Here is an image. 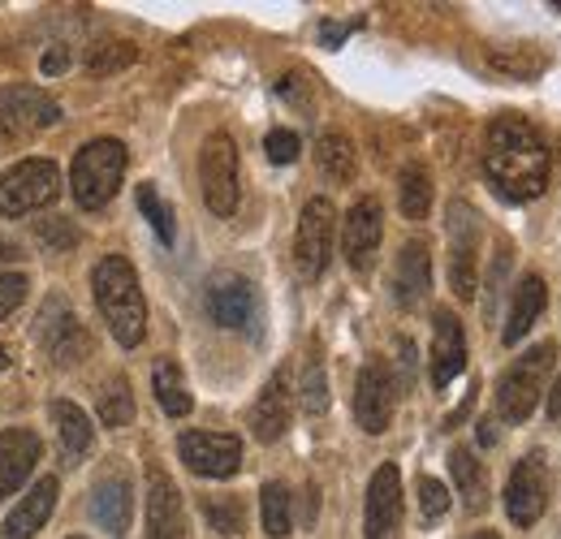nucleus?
Masks as SVG:
<instances>
[{"instance_id": "obj_21", "label": "nucleus", "mask_w": 561, "mask_h": 539, "mask_svg": "<svg viewBox=\"0 0 561 539\" xmlns=\"http://www.w3.org/2000/svg\"><path fill=\"white\" fill-rule=\"evenodd\" d=\"M57 496H61V483H57L53 474H48V479H39V483L18 501V509L4 518L0 539H35V531H44V523L53 518Z\"/></svg>"}, {"instance_id": "obj_38", "label": "nucleus", "mask_w": 561, "mask_h": 539, "mask_svg": "<svg viewBox=\"0 0 561 539\" xmlns=\"http://www.w3.org/2000/svg\"><path fill=\"white\" fill-rule=\"evenodd\" d=\"M420 509L427 523H432V518H445V509H449V488H445L440 479H432V474L420 479Z\"/></svg>"}, {"instance_id": "obj_6", "label": "nucleus", "mask_w": 561, "mask_h": 539, "mask_svg": "<svg viewBox=\"0 0 561 539\" xmlns=\"http://www.w3.org/2000/svg\"><path fill=\"white\" fill-rule=\"evenodd\" d=\"M61 195V169L53 160H22L0 177V211L4 216H26L39 211Z\"/></svg>"}, {"instance_id": "obj_26", "label": "nucleus", "mask_w": 561, "mask_h": 539, "mask_svg": "<svg viewBox=\"0 0 561 539\" xmlns=\"http://www.w3.org/2000/svg\"><path fill=\"white\" fill-rule=\"evenodd\" d=\"M316 160H320V173H324L329 182H354V173H358V151H354V142L342 135V130L320 135Z\"/></svg>"}, {"instance_id": "obj_7", "label": "nucleus", "mask_w": 561, "mask_h": 539, "mask_svg": "<svg viewBox=\"0 0 561 539\" xmlns=\"http://www.w3.org/2000/svg\"><path fill=\"white\" fill-rule=\"evenodd\" d=\"M333 238H337V207L329 199H311L298 216V233H294V268L302 280L324 276L333 260Z\"/></svg>"}, {"instance_id": "obj_20", "label": "nucleus", "mask_w": 561, "mask_h": 539, "mask_svg": "<svg viewBox=\"0 0 561 539\" xmlns=\"http://www.w3.org/2000/svg\"><path fill=\"white\" fill-rule=\"evenodd\" d=\"M35 462H39V436L35 432H26V427L0 432V501L13 496L31 479Z\"/></svg>"}, {"instance_id": "obj_12", "label": "nucleus", "mask_w": 561, "mask_h": 539, "mask_svg": "<svg viewBox=\"0 0 561 539\" xmlns=\"http://www.w3.org/2000/svg\"><path fill=\"white\" fill-rule=\"evenodd\" d=\"M208 316L211 324L233 329V333L255 329V320H260V294H255V285L247 276H238V272H216L208 285Z\"/></svg>"}, {"instance_id": "obj_36", "label": "nucleus", "mask_w": 561, "mask_h": 539, "mask_svg": "<svg viewBox=\"0 0 561 539\" xmlns=\"http://www.w3.org/2000/svg\"><path fill=\"white\" fill-rule=\"evenodd\" d=\"M139 207H142V216L151 220V229H156V238L164 242V246H173V211L164 207V199L156 195V186H139Z\"/></svg>"}, {"instance_id": "obj_19", "label": "nucleus", "mask_w": 561, "mask_h": 539, "mask_svg": "<svg viewBox=\"0 0 561 539\" xmlns=\"http://www.w3.org/2000/svg\"><path fill=\"white\" fill-rule=\"evenodd\" d=\"M130 514H135L130 479H126V474H104V479H95V488H91V518H95V527L122 539L130 531Z\"/></svg>"}, {"instance_id": "obj_22", "label": "nucleus", "mask_w": 561, "mask_h": 539, "mask_svg": "<svg viewBox=\"0 0 561 539\" xmlns=\"http://www.w3.org/2000/svg\"><path fill=\"white\" fill-rule=\"evenodd\" d=\"M427 289H432V255H427V242H407L402 251H398V268H393V298H398V307H407V311H415L423 298H427Z\"/></svg>"}, {"instance_id": "obj_23", "label": "nucleus", "mask_w": 561, "mask_h": 539, "mask_svg": "<svg viewBox=\"0 0 561 539\" xmlns=\"http://www.w3.org/2000/svg\"><path fill=\"white\" fill-rule=\"evenodd\" d=\"M289 414H294V405H289V371H277V376L264 385L255 410H251V427H255V436H260L264 445H273V440L285 436Z\"/></svg>"}, {"instance_id": "obj_29", "label": "nucleus", "mask_w": 561, "mask_h": 539, "mask_svg": "<svg viewBox=\"0 0 561 539\" xmlns=\"http://www.w3.org/2000/svg\"><path fill=\"white\" fill-rule=\"evenodd\" d=\"M398 199H402V216L407 220H423L432 211V173L423 164H407L398 173Z\"/></svg>"}, {"instance_id": "obj_41", "label": "nucleus", "mask_w": 561, "mask_h": 539, "mask_svg": "<svg viewBox=\"0 0 561 539\" xmlns=\"http://www.w3.org/2000/svg\"><path fill=\"white\" fill-rule=\"evenodd\" d=\"M66 66H70V53H66V48L44 53V61H39V69H44V73H66Z\"/></svg>"}, {"instance_id": "obj_43", "label": "nucleus", "mask_w": 561, "mask_h": 539, "mask_svg": "<svg viewBox=\"0 0 561 539\" xmlns=\"http://www.w3.org/2000/svg\"><path fill=\"white\" fill-rule=\"evenodd\" d=\"M549 418H553V423H561V376H558V385L549 389Z\"/></svg>"}, {"instance_id": "obj_35", "label": "nucleus", "mask_w": 561, "mask_h": 539, "mask_svg": "<svg viewBox=\"0 0 561 539\" xmlns=\"http://www.w3.org/2000/svg\"><path fill=\"white\" fill-rule=\"evenodd\" d=\"M489 61L492 69H501L510 78H536L545 69V53H536V48H492Z\"/></svg>"}, {"instance_id": "obj_47", "label": "nucleus", "mask_w": 561, "mask_h": 539, "mask_svg": "<svg viewBox=\"0 0 561 539\" xmlns=\"http://www.w3.org/2000/svg\"><path fill=\"white\" fill-rule=\"evenodd\" d=\"M70 539H82V536H70Z\"/></svg>"}, {"instance_id": "obj_11", "label": "nucleus", "mask_w": 561, "mask_h": 539, "mask_svg": "<svg viewBox=\"0 0 561 539\" xmlns=\"http://www.w3.org/2000/svg\"><path fill=\"white\" fill-rule=\"evenodd\" d=\"M35 337H39V345L53 354V363H57V367H73L78 358H87V354H91V337H87V329L78 324V316H73L70 302H66L61 294H57V298H48V302L39 307Z\"/></svg>"}, {"instance_id": "obj_13", "label": "nucleus", "mask_w": 561, "mask_h": 539, "mask_svg": "<svg viewBox=\"0 0 561 539\" xmlns=\"http://www.w3.org/2000/svg\"><path fill=\"white\" fill-rule=\"evenodd\" d=\"M549 467H545V454H527L510 483H505V514L514 518V527H536L545 505H549Z\"/></svg>"}, {"instance_id": "obj_4", "label": "nucleus", "mask_w": 561, "mask_h": 539, "mask_svg": "<svg viewBox=\"0 0 561 539\" xmlns=\"http://www.w3.org/2000/svg\"><path fill=\"white\" fill-rule=\"evenodd\" d=\"M553 358H558V345L540 341V345H531L523 358H514L505 367V376L496 385V414L505 423H527V414L545 398V380L553 371Z\"/></svg>"}, {"instance_id": "obj_46", "label": "nucleus", "mask_w": 561, "mask_h": 539, "mask_svg": "<svg viewBox=\"0 0 561 539\" xmlns=\"http://www.w3.org/2000/svg\"><path fill=\"white\" fill-rule=\"evenodd\" d=\"M471 539H501V536H496V531H476Z\"/></svg>"}, {"instance_id": "obj_32", "label": "nucleus", "mask_w": 561, "mask_h": 539, "mask_svg": "<svg viewBox=\"0 0 561 539\" xmlns=\"http://www.w3.org/2000/svg\"><path fill=\"white\" fill-rule=\"evenodd\" d=\"M135 57H139L135 44H126V39H100V44L87 48V73H95V78L117 73V69L135 66Z\"/></svg>"}, {"instance_id": "obj_15", "label": "nucleus", "mask_w": 561, "mask_h": 539, "mask_svg": "<svg viewBox=\"0 0 561 539\" xmlns=\"http://www.w3.org/2000/svg\"><path fill=\"white\" fill-rule=\"evenodd\" d=\"M367 539H398L402 536V471L393 462L376 467L367 483V514H363Z\"/></svg>"}, {"instance_id": "obj_48", "label": "nucleus", "mask_w": 561, "mask_h": 539, "mask_svg": "<svg viewBox=\"0 0 561 539\" xmlns=\"http://www.w3.org/2000/svg\"><path fill=\"white\" fill-rule=\"evenodd\" d=\"M558 9H561V0H558Z\"/></svg>"}, {"instance_id": "obj_44", "label": "nucleus", "mask_w": 561, "mask_h": 539, "mask_svg": "<svg viewBox=\"0 0 561 539\" xmlns=\"http://www.w3.org/2000/svg\"><path fill=\"white\" fill-rule=\"evenodd\" d=\"M9 260H22V251H18L13 242H4V238H0V264H9Z\"/></svg>"}, {"instance_id": "obj_30", "label": "nucleus", "mask_w": 561, "mask_h": 539, "mask_svg": "<svg viewBox=\"0 0 561 539\" xmlns=\"http://www.w3.org/2000/svg\"><path fill=\"white\" fill-rule=\"evenodd\" d=\"M298 402L307 414H324L329 410V376H324V358H320V345H311L307 363H302V389H298Z\"/></svg>"}, {"instance_id": "obj_37", "label": "nucleus", "mask_w": 561, "mask_h": 539, "mask_svg": "<svg viewBox=\"0 0 561 539\" xmlns=\"http://www.w3.org/2000/svg\"><path fill=\"white\" fill-rule=\"evenodd\" d=\"M35 233H39V242H44L53 255L78 246V229H73V220H66V216H48V220H39Z\"/></svg>"}, {"instance_id": "obj_25", "label": "nucleus", "mask_w": 561, "mask_h": 539, "mask_svg": "<svg viewBox=\"0 0 561 539\" xmlns=\"http://www.w3.org/2000/svg\"><path fill=\"white\" fill-rule=\"evenodd\" d=\"M48 414H53V427H57V436H61L66 467H78V462L91 454V445H95V427H91L87 410H78L73 402H53Z\"/></svg>"}, {"instance_id": "obj_42", "label": "nucleus", "mask_w": 561, "mask_h": 539, "mask_svg": "<svg viewBox=\"0 0 561 539\" xmlns=\"http://www.w3.org/2000/svg\"><path fill=\"white\" fill-rule=\"evenodd\" d=\"M320 39H324L329 48H337V44L346 39V26H337V22H324V26H320Z\"/></svg>"}, {"instance_id": "obj_8", "label": "nucleus", "mask_w": 561, "mask_h": 539, "mask_svg": "<svg viewBox=\"0 0 561 539\" xmlns=\"http://www.w3.org/2000/svg\"><path fill=\"white\" fill-rule=\"evenodd\" d=\"M449 280L462 302L476 298L480 285V216L471 203H449Z\"/></svg>"}, {"instance_id": "obj_3", "label": "nucleus", "mask_w": 561, "mask_h": 539, "mask_svg": "<svg viewBox=\"0 0 561 539\" xmlns=\"http://www.w3.org/2000/svg\"><path fill=\"white\" fill-rule=\"evenodd\" d=\"M126 164H130L126 142H117V138H95V142H87V147L73 156V169H70V191H73V199H78V207L100 211L104 203H113V195L122 191Z\"/></svg>"}, {"instance_id": "obj_27", "label": "nucleus", "mask_w": 561, "mask_h": 539, "mask_svg": "<svg viewBox=\"0 0 561 539\" xmlns=\"http://www.w3.org/2000/svg\"><path fill=\"white\" fill-rule=\"evenodd\" d=\"M449 471H454V483H458L467 509L480 514V509L489 505V474L476 462V454H471V449H454V454H449Z\"/></svg>"}, {"instance_id": "obj_9", "label": "nucleus", "mask_w": 561, "mask_h": 539, "mask_svg": "<svg viewBox=\"0 0 561 539\" xmlns=\"http://www.w3.org/2000/svg\"><path fill=\"white\" fill-rule=\"evenodd\" d=\"M398 393H402V389H398L393 367H389L385 358H371V363L358 371V385H354V418H358V427L371 432V436L389 432L393 410H398Z\"/></svg>"}, {"instance_id": "obj_39", "label": "nucleus", "mask_w": 561, "mask_h": 539, "mask_svg": "<svg viewBox=\"0 0 561 539\" xmlns=\"http://www.w3.org/2000/svg\"><path fill=\"white\" fill-rule=\"evenodd\" d=\"M26 289H31V280H26L22 272H9V276H0V320H9V316L22 307Z\"/></svg>"}, {"instance_id": "obj_40", "label": "nucleus", "mask_w": 561, "mask_h": 539, "mask_svg": "<svg viewBox=\"0 0 561 539\" xmlns=\"http://www.w3.org/2000/svg\"><path fill=\"white\" fill-rule=\"evenodd\" d=\"M264 151H268V160L273 164H294L298 160V151H302V142L294 130H273V135L264 138Z\"/></svg>"}, {"instance_id": "obj_18", "label": "nucleus", "mask_w": 561, "mask_h": 539, "mask_svg": "<svg viewBox=\"0 0 561 539\" xmlns=\"http://www.w3.org/2000/svg\"><path fill=\"white\" fill-rule=\"evenodd\" d=\"M147 539H186L182 492L160 467L147 471Z\"/></svg>"}, {"instance_id": "obj_33", "label": "nucleus", "mask_w": 561, "mask_h": 539, "mask_svg": "<svg viewBox=\"0 0 561 539\" xmlns=\"http://www.w3.org/2000/svg\"><path fill=\"white\" fill-rule=\"evenodd\" d=\"M204 518L216 536H242L247 527V505L238 496H208L204 501Z\"/></svg>"}, {"instance_id": "obj_45", "label": "nucleus", "mask_w": 561, "mask_h": 539, "mask_svg": "<svg viewBox=\"0 0 561 539\" xmlns=\"http://www.w3.org/2000/svg\"><path fill=\"white\" fill-rule=\"evenodd\" d=\"M0 371H9V349H0Z\"/></svg>"}, {"instance_id": "obj_14", "label": "nucleus", "mask_w": 561, "mask_h": 539, "mask_svg": "<svg viewBox=\"0 0 561 539\" xmlns=\"http://www.w3.org/2000/svg\"><path fill=\"white\" fill-rule=\"evenodd\" d=\"M182 462L204 479H229L242 467V440L229 432H186L178 440Z\"/></svg>"}, {"instance_id": "obj_1", "label": "nucleus", "mask_w": 561, "mask_h": 539, "mask_svg": "<svg viewBox=\"0 0 561 539\" xmlns=\"http://www.w3.org/2000/svg\"><path fill=\"white\" fill-rule=\"evenodd\" d=\"M484 173L501 199L527 203L549 186V147L536 126L518 113H501L484 135Z\"/></svg>"}, {"instance_id": "obj_24", "label": "nucleus", "mask_w": 561, "mask_h": 539, "mask_svg": "<svg viewBox=\"0 0 561 539\" xmlns=\"http://www.w3.org/2000/svg\"><path fill=\"white\" fill-rule=\"evenodd\" d=\"M545 298H549L545 280H540L536 272H527V276L518 280L514 298H510V316H505V333H501L505 345H514V341H523L527 333H531V324H536L540 311H545Z\"/></svg>"}, {"instance_id": "obj_28", "label": "nucleus", "mask_w": 561, "mask_h": 539, "mask_svg": "<svg viewBox=\"0 0 561 539\" xmlns=\"http://www.w3.org/2000/svg\"><path fill=\"white\" fill-rule=\"evenodd\" d=\"M151 389H156V402L160 410L169 414V418H182V414H191V393H186V385H182V367L173 363V358H160L156 367H151Z\"/></svg>"}, {"instance_id": "obj_31", "label": "nucleus", "mask_w": 561, "mask_h": 539, "mask_svg": "<svg viewBox=\"0 0 561 539\" xmlns=\"http://www.w3.org/2000/svg\"><path fill=\"white\" fill-rule=\"evenodd\" d=\"M130 418H135L130 380H126V376H113V380L100 389V423H104V427H126Z\"/></svg>"}, {"instance_id": "obj_5", "label": "nucleus", "mask_w": 561, "mask_h": 539, "mask_svg": "<svg viewBox=\"0 0 561 539\" xmlns=\"http://www.w3.org/2000/svg\"><path fill=\"white\" fill-rule=\"evenodd\" d=\"M199 186H204V203L216 216H233L238 199H242V160H238V142L216 130L204 138L199 147Z\"/></svg>"}, {"instance_id": "obj_16", "label": "nucleus", "mask_w": 561, "mask_h": 539, "mask_svg": "<svg viewBox=\"0 0 561 539\" xmlns=\"http://www.w3.org/2000/svg\"><path fill=\"white\" fill-rule=\"evenodd\" d=\"M380 238H385V211H380V199L367 195L346 211V225H342V246L354 272H371Z\"/></svg>"}, {"instance_id": "obj_34", "label": "nucleus", "mask_w": 561, "mask_h": 539, "mask_svg": "<svg viewBox=\"0 0 561 539\" xmlns=\"http://www.w3.org/2000/svg\"><path fill=\"white\" fill-rule=\"evenodd\" d=\"M260 509H264V531H268V536L273 539L289 536V488H285V483H264Z\"/></svg>"}, {"instance_id": "obj_10", "label": "nucleus", "mask_w": 561, "mask_h": 539, "mask_svg": "<svg viewBox=\"0 0 561 539\" xmlns=\"http://www.w3.org/2000/svg\"><path fill=\"white\" fill-rule=\"evenodd\" d=\"M61 122V104L44 95L39 87H4L0 91V135L4 138H31Z\"/></svg>"}, {"instance_id": "obj_2", "label": "nucleus", "mask_w": 561, "mask_h": 539, "mask_svg": "<svg viewBox=\"0 0 561 539\" xmlns=\"http://www.w3.org/2000/svg\"><path fill=\"white\" fill-rule=\"evenodd\" d=\"M91 289H95V307L108 333L117 337V345L135 349L147 337V302H142L135 264L126 255H104L91 272Z\"/></svg>"}, {"instance_id": "obj_17", "label": "nucleus", "mask_w": 561, "mask_h": 539, "mask_svg": "<svg viewBox=\"0 0 561 539\" xmlns=\"http://www.w3.org/2000/svg\"><path fill=\"white\" fill-rule=\"evenodd\" d=\"M467 367V333L462 320L445 307L432 311V389H449Z\"/></svg>"}]
</instances>
